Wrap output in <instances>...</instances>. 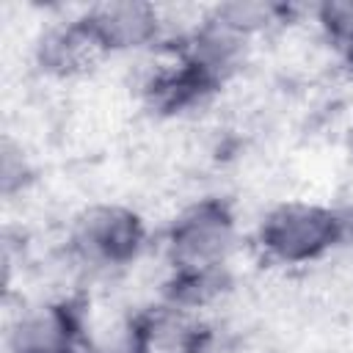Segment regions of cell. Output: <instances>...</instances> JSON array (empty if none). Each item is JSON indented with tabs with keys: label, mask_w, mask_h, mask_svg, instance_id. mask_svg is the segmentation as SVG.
I'll return each mask as SVG.
<instances>
[{
	"label": "cell",
	"mask_w": 353,
	"mask_h": 353,
	"mask_svg": "<svg viewBox=\"0 0 353 353\" xmlns=\"http://www.w3.org/2000/svg\"><path fill=\"white\" fill-rule=\"evenodd\" d=\"M33 55H36V66L47 77H55V80L85 77L105 58H110L83 14H77L66 22L50 25L39 36Z\"/></svg>",
	"instance_id": "cell-6"
},
{
	"label": "cell",
	"mask_w": 353,
	"mask_h": 353,
	"mask_svg": "<svg viewBox=\"0 0 353 353\" xmlns=\"http://www.w3.org/2000/svg\"><path fill=\"white\" fill-rule=\"evenodd\" d=\"M85 22L97 33L108 55L141 52L163 41L165 19L163 11L143 0H108L94 3L83 11Z\"/></svg>",
	"instance_id": "cell-4"
},
{
	"label": "cell",
	"mask_w": 353,
	"mask_h": 353,
	"mask_svg": "<svg viewBox=\"0 0 353 353\" xmlns=\"http://www.w3.org/2000/svg\"><path fill=\"white\" fill-rule=\"evenodd\" d=\"M149 353H207L210 328L199 312L179 309L160 301L143 312H135Z\"/></svg>",
	"instance_id": "cell-7"
},
{
	"label": "cell",
	"mask_w": 353,
	"mask_h": 353,
	"mask_svg": "<svg viewBox=\"0 0 353 353\" xmlns=\"http://www.w3.org/2000/svg\"><path fill=\"white\" fill-rule=\"evenodd\" d=\"M146 237V223L132 207L99 201L72 218L66 251L88 270H121L143 254Z\"/></svg>",
	"instance_id": "cell-2"
},
{
	"label": "cell",
	"mask_w": 353,
	"mask_h": 353,
	"mask_svg": "<svg viewBox=\"0 0 353 353\" xmlns=\"http://www.w3.org/2000/svg\"><path fill=\"white\" fill-rule=\"evenodd\" d=\"M347 245L345 210L317 201H281L256 226V248L281 268H306Z\"/></svg>",
	"instance_id": "cell-1"
},
{
	"label": "cell",
	"mask_w": 353,
	"mask_h": 353,
	"mask_svg": "<svg viewBox=\"0 0 353 353\" xmlns=\"http://www.w3.org/2000/svg\"><path fill=\"white\" fill-rule=\"evenodd\" d=\"M85 350L88 353H149L143 331L138 325V317H121L99 331L85 334Z\"/></svg>",
	"instance_id": "cell-9"
},
{
	"label": "cell",
	"mask_w": 353,
	"mask_h": 353,
	"mask_svg": "<svg viewBox=\"0 0 353 353\" xmlns=\"http://www.w3.org/2000/svg\"><path fill=\"white\" fill-rule=\"evenodd\" d=\"M207 17L221 28L232 30L234 36L254 41L256 36H265L284 25L290 19V6L268 3V0H229L212 6Z\"/></svg>",
	"instance_id": "cell-8"
},
{
	"label": "cell",
	"mask_w": 353,
	"mask_h": 353,
	"mask_svg": "<svg viewBox=\"0 0 353 353\" xmlns=\"http://www.w3.org/2000/svg\"><path fill=\"white\" fill-rule=\"evenodd\" d=\"M237 215L226 199L188 204L165 229L168 270H223L237 248Z\"/></svg>",
	"instance_id": "cell-3"
},
{
	"label": "cell",
	"mask_w": 353,
	"mask_h": 353,
	"mask_svg": "<svg viewBox=\"0 0 353 353\" xmlns=\"http://www.w3.org/2000/svg\"><path fill=\"white\" fill-rule=\"evenodd\" d=\"M88 325L83 320V309L69 301H47L30 309H22L8 331L11 353H61L85 342Z\"/></svg>",
	"instance_id": "cell-5"
},
{
	"label": "cell",
	"mask_w": 353,
	"mask_h": 353,
	"mask_svg": "<svg viewBox=\"0 0 353 353\" xmlns=\"http://www.w3.org/2000/svg\"><path fill=\"white\" fill-rule=\"evenodd\" d=\"M28 179H30V165L25 160L22 146H17L11 138H6L0 146V190H3V196H14L17 190L25 188Z\"/></svg>",
	"instance_id": "cell-11"
},
{
	"label": "cell",
	"mask_w": 353,
	"mask_h": 353,
	"mask_svg": "<svg viewBox=\"0 0 353 353\" xmlns=\"http://www.w3.org/2000/svg\"><path fill=\"white\" fill-rule=\"evenodd\" d=\"M61 353H88V350H85V342H80V345H74V347H66V350H61Z\"/></svg>",
	"instance_id": "cell-12"
},
{
	"label": "cell",
	"mask_w": 353,
	"mask_h": 353,
	"mask_svg": "<svg viewBox=\"0 0 353 353\" xmlns=\"http://www.w3.org/2000/svg\"><path fill=\"white\" fill-rule=\"evenodd\" d=\"M312 11L323 36L353 61V0H323Z\"/></svg>",
	"instance_id": "cell-10"
}]
</instances>
